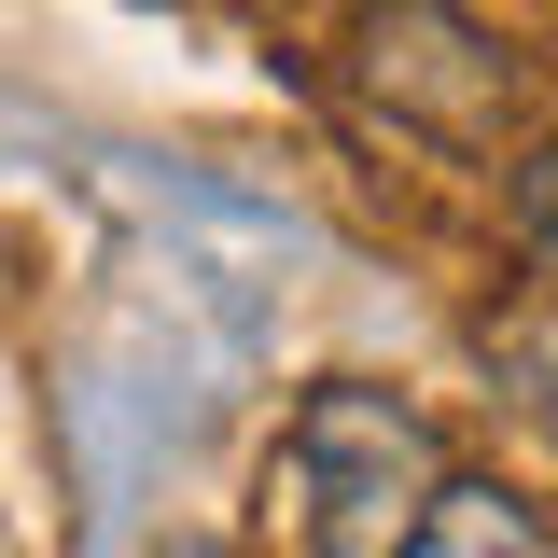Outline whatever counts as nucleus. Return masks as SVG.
<instances>
[{
  "instance_id": "7ed1b4c3",
  "label": "nucleus",
  "mask_w": 558,
  "mask_h": 558,
  "mask_svg": "<svg viewBox=\"0 0 558 558\" xmlns=\"http://www.w3.org/2000/svg\"><path fill=\"white\" fill-rule=\"evenodd\" d=\"M391 558H558V531H545V502L502 488V475H433L418 517L391 531Z\"/></svg>"
},
{
  "instance_id": "20e7f679",
  "label": "nucleus",
  "mask_w": 558,
  "mask_h": 558,
  "mask_svg": "<svg viewBox=\"0 0 558 558\" xmlns=\"http://www.w3.org/2000/svg\"><path fill=\"white\" fill-rule=\"evenodd\" d=\"M517 238H531V252H558V126L517 154Z\"/></svg>"
},
{
  "instance_id": "f03ea898",
  "label": "nucleus",
  "mask_w": 558,
  "mask_h": 558,
  "mask_svg": "<svg viewBox=\"0 0 558 558\" xmlns=\"http://www.w3.org/2000/svg\"><path fill=\"white\" fill-rule=\"evenodd\" d=\"M447 475L433 461V418L405 405V391H363V377H336V391H307L293 405V433H279L266 488H293V531H307V558L336 545H391L418 517V488Z\"/></svg>"
},
{
  "instance_id": "f257e3e1",
  "label": "nucleus",
  "mask_w": 558,
  "mask_h": 558,
  "mask_svg": "<svg viewBox=\"0 0 558 558\" xmlns=\"http://www.w3.org/2000/svg\"><path fill=\"white\" fill-rule=\"evenodd\" d=\"M349 98L433 154H502L531 57L488 28L475 0H349Z\"/></svg>"
}]
</instances>
